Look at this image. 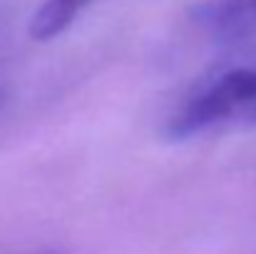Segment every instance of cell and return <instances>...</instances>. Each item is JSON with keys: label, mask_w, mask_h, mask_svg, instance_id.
Masks as SVG:
<instances>
[{"label": "cell", "mask_w": 256, "mask_h": 254, "mask_svg": "<svg viewBox=\"0 0 256 254\" xmlns=\"http://www.w3.org/2000/svg\"><path fill=\"white\" fill-rule=\"evenodd\" d=\"M192 23L219 43H254L256 0H204L194 5Z\"/></svg>", "instance_id": "cell-2"}, {"label": "cell", "mask_w": 256, "mask_h": 254, "mask_svg": "<svg viewBox=\"0 0 256 254\" xmlns=\"http://www.w3.org/2000/svg\"><path fill=\"white\" fill-rule=\"evenodd\" d=\"M256 127V40L212 63L186 87L167 122L172 140Z\"/></svg>", "instance_id": "cell-1"}, {"label": "cell", "mask_w": 256, "mask_h": 254, "mask_svg": "<svg viewBox=\"0 0 256 254\" xmlns=\"http://www.w3.org/2000/svg\"><path fill=\"white\" fill-rule=\"evenodd\" d=\"M92 5V0H42L28 25V33L38 43L55 40L65 30L72 28V23Z\"/></svg>", "instance_id": "cell-3"}, {"label": "cell", "mask_w": 256, "mask_h": 254, "mask_svg": "<svg viewBox=\"0 0 256 254\" xmlns=\"http://www.w3.org/2000/svg\"><path fill=\"white\" fill-rule=\"evenodd\" d=\"M38 254H65V252H52V249H48V252H38Z\"/></svg>", "instance_id": "cell-4"}]
</instances>
